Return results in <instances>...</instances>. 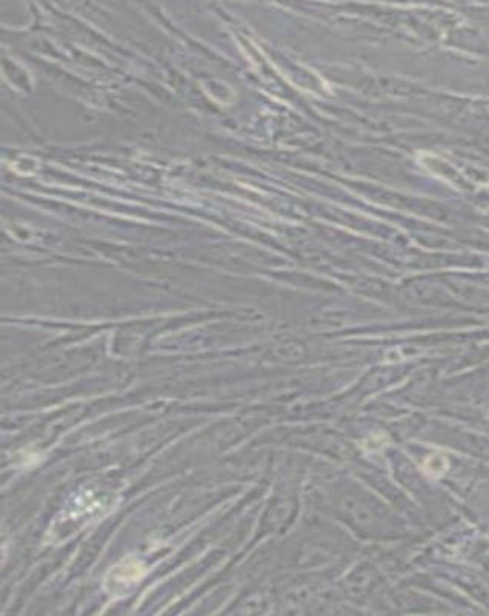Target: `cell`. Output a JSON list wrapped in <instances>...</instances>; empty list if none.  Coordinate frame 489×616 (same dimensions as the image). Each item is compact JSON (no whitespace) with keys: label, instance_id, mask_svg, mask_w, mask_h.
<instances>
[{"label":"cell","instance_id":"6da1fadb","mask_svg":"<svg viewBox=\"0 0 489 616\" xmlns=\"http://www.w3.org/2000/svg\"><path fill=\"white\" fill-rule=\"evenodd\" d=\"M145 572V565L138 559L133 556L124 558L107 573L105 587L112 595H122L125 590L137 584L143 578Z\"/></svg>","mask_w":489,"mask_h":616},{"label":"cell","instance_id":"7a4b0ae2","mask_svg":"<svg viewBox=\"0 0 489 616\" xmlns=\"http://www.w3.org/2000/svg\"><path fill=\"white\" fill-rule=\"evenodd\" d=\"M446 467H448L446 459L443 456H438V455L431 456L425 462V470L431 476H440L442 473H445Z\"/></svg>","mask_w":489,"mask_h":616}]
</instances>
